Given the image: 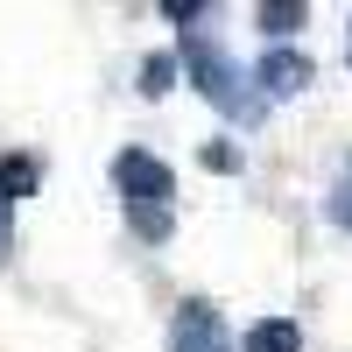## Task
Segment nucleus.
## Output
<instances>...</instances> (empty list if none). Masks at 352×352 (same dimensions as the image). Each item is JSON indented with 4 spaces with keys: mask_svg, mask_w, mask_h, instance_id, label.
I'll return each instance as SVG.
<instances>
[{
    "mask_svg": "<svg viewBox=\"0 0 352 352\" xmlns=\"http://www.w3.org/2000/svg\"><path fill=\"white\" fill-rule=\"evenodd\" d=\"M113 184H120V204H127V219H134L141 240H169V226H176V212H169L176 169L162 155H148V148H120L113 155Z\"/></svg>",
    "mask_w": 352,
    "mask_h": 352,
    "instance_id": "1",
    "label": "nucleus"
},
{
    "mask_svg": "<svg viewBox=\"0 0 352 352\" xmlns=\"http://www.w3.org/2000/svg\"><path fill=\"white\" fill-rule=\"evenodd\" d=\"M184 71L197 78V92L212 99L219 113H232V120H254V99L240 92V71H232V56H219L204 36H184Z\"/></svg>",
    "mask_w": 352,
    "mask_h": 352,
    "instance_id": "2",
    "label": "nucleus"
},
{
    "mask_svg": "<svg viewBox=\"0 0 352 352\" xmlns=\"http://www.w3.org/2000/svg\"><path fill=\"white\" fill-rule=\"evenodd\" d=\"M169 352H232L226 317L204 303V296H184V303H176V317H169Z\"/></svg>",
    "mask_w": 352,
    "mask_h": 352,
    "instance_id": "3",
    "label": "nucleus"
},
{
    "mask_svg": "<svg viewBox=\"0 0 352 352\" xmlns=\"http://www.w3.org/2000/svg\"><path fill=\"white\" fill-rule=\"evenodd\" d=\"M261 92H268V99H296L303 92V85H310V56L296 50V43H275L268 56H261Z\"/></svg>",
    "mask_w": 352,
    "mask_h": 352,
    "instance_id": "4",
    "label": "nucleus"
},
{
    "mask_svg": "<svg viewBox=\"0 0 352 352\" xmlns=\"http://www.w3.org/2000/svg\"><path fill=\"white\" fill-rule=\"evenodd\" d=\"M36 184H43V162L28 155V148L0 155V204H21V197H36Z\"/></svg>",
    "mask_w": 352,
    "mask_h": 352,
    "instance_id": "5",
    "label": "nucleus"
},
{
    "mask_svg": "<svg viewBox=\"0 0 352 352\" xmlns=\"http://www.w3.org/2000/svg\"><path fill=\"white\" fill-rule=\"evenodd\" d=\"M240 352H303V324L296 317H261V324L240 338Z\"/></svg>",
    "mask_w": 352,
    "mask_h": 352,
    "instance_id": "6",
    "label": "nucleus"
},
{
    "mask_svg": "<svg viewBox=\"0 0 352 352\" xmlns=\"http://www.w3.org/2000/svg\"><path fill=\"white\" fill-rule=\"evenodd\" d=\"M254 21H261V36L289 43V36H296V28L310 21V0H261V8H254Z\"/></svg>",
    "mask_w": 352,
    "mask_h": 352,
    "instance_id": "7",
    "label": "nucleus"
},
{
    "mask_svg": "<svg viewBox=\"0 0 352 352\" xmlns=\"http://www.w3.org/2000/svg\"><path fill=\"white\" fill-rule=\"evenodd\" d=\"M324 212H331V226L338 232H352V155L338 162V176H331V204H324Z\"/></svg>",
    "mask_w": 352,
    "mask_h": 352,
    "instance_id": "8",
    "label": "nucleus"
},
{
    "mask_svg": "<svg viewBox=\"0 0 352 352\" xmlns=\"http://www.w3.org/2000/svg\"><path fill=\"white\" fill-rule=\"evenodd\" d=\"M169 85H176V56H148V64H141V92H148V99H162Z\"/></svg>",
    "mask_w": 352,
    "mask_h": 352,
    "instance_id": "9",
    "label": "nucleus"
},
{
    "mask_svg": "<svg viewBox=\"0 0 352 352\" xmlns=\"http://www.w3.org/2000/svg\"><path fill=\"white\" fill-rule=\"evenodd\" d=\"M204 169L232 176V169H240V148H232V141H212V148H204Z\"/></svg>",
    "mask_w": 352,
    "mask_h": 352,
    "instance_id": "10",
    "label": "nucleus"
},
{
    "mask_svg": "<svg viewBox=\"0 0 352 352\" xmlns=\"http://www.w3.org/2000/svg\"><path fill=\"white\" fill-rule=\"evenodd\" d=\"M162 14H169V21H176V28H190V21H197V14H204V0H162Z\"/></svg>",
    "mask_w": 352,
    "mask_h": 352,
    "instance_id": "11",
    "label": "nucleus"
},
{
    "mask_svg": "<svg viewBox=\"0 0 352 352\" xmlns=\"http://www.w3.org/2000/svg\"><path fill=\"white\" fill-rule=\"evenodd\" d=\"M8 247H14V226H8V204H0V261H8Z\"/></svg>",
    "mask_w": 352,
    "mask_h": 352,
    "instance_id": "12",
    "label": "nucleus"
}]
</instances>
